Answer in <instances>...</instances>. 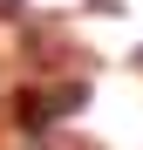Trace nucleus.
Instances as JSON below:
<instances>
[{
	"mask_svg": "<svg viewBox=\"0 0 143 150\" xmlns=\"http://www.w3.org/2000/svg\"><path fill=\"white\" fill-rule=\"evenodd\" d=\"M136 62H143V55H136Z\"/></svg>",
	"mask_w": 143,
	"mask_h": 150,
	"instance_id": "3",
	"label": "nucleus"
},
{
	"mask_svg": "<svg viewBox=\"0 0 143 150\" xmlns=\"http://www.w3.org/2000/svg\"><path fill=\"white\" fill-rule=\"evenodd\" d=\"M82 103H89V89H82V82H55V89H20V123H27V130H48V123L75 116Z\"/></svg>",
	"mask_w": 143,
	"mask_h": 150,
	"instance_id": "1",
	"label": "nucleus"
},
{
	"mask_svg": "<svg viewBox=\"0 0 143 150\" xmlns=\"http://www.w3.org/2000/svg\"><path fill=\"white\" fill-rule=\"evenodd\" d=\"M0 21H20V0H0Z\"/></svg>",
	"mask_w": 143,
	"mask_h": 150,
	"instance_id": "2",
	"label": "nucleus"
}]
</instances>
